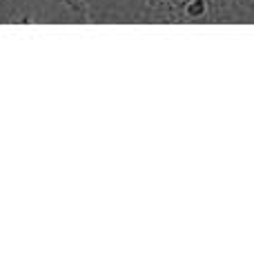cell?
<instances>
[{"mask_svg": "<svg viewBox=\"0 0 254 254\" xmlns=\"http://www.w3.org/2000/svg\"><path fill=\"white\" fill-rule=\"evenodd\" d=\"M85 25H254V0H63Z\"/></svg>", "mask_w": 254, "mask_h": 254, "instance_id": "obj_1", "label": "cell"}]
</instances>
